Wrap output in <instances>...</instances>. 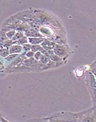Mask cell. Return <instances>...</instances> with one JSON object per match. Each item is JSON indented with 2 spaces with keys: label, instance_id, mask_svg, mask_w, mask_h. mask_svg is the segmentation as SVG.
<instances>
[{
  "label": "cell",
  "instance_id": "1",
  "mask_svg": "<svg viewBox=\"0 0 96 122\" xmlns=\"http://www.w3.org/2000/svg\"><path fill=\"white\" fill-rule=\"evenodd\" d=\"M78 112L70 111H60L53 113L46 117L49 122H77Z\"/></svg>",
  "mask_w": 96,
  "mask_h": 122
},
{
  "label": "cell",
  "instance_id": "2",
  "mask_svg": "<svg viewBox=\"0 0 96 122\" xmlns=\"http://www.w3.org/2000/svg\"><path fill=\"white\" fill-rule=\"evenodd\" d=\"M85 79L87 90L90 96L91 101L92 102L93 107H96V75H93L92 73L86 71L85 75Z\"/></svg>",
  "mask_w": 96,
  "mask_h": 122
},
{
  "label": "cell",
  "instance_id": "3",
  "mask_svg": "<svg viewBox=\"0 0 96 122\" xmlns=\"http://www.w3.org/2000/svg\"><path fill=\"white\" fill-rule=\"evenodd\" d=\"M77 122H96V107H91L87 110L78 112Z\"/></svg>",
  "mask_w": 96,
  "mask_h": 122
},
{
  "label": "cell",
  "instance_id": "4",
  "mask_svg": "<svg viewBox=\"0 0 96 122\" xmlns=\"http://www.w3.org/2000/svg\"><path fill=\"white\" fill-rule=\"evenodd\" d=\"M53 52L58 57L66 62V59L68 58L70 54L69 47L65 45H59L56 44L53 49Z\"/></svg>",
  "mask_w": 96,
  "mask_h": 122
},
{
  "label": "cell",
  "instance_id": "5",
  "mask_svg": "<svg viewBox=\"0 0 96 122\" xmlns=\"http://www.w3.org/2000/svg\"><path fill=\"white\" fill-rule=\"evenodd\" d=\"M24 36L27 37L28 38L29 37H42V36L41 35L40 33L36 30L33 29L32 28H29L25 30L24 32Z\"/></svg>",
  "mask_w": 96,
  "mask_h": 122
},
{
  "label": "cell",
  "instance_id": "6",
  "mask_svg": "<svg viewBox=\"0 0 96 122\" xmlns=\"http://www.w3.org/2000/svg\"><path fill=\"white\" fill-rule=\"evenodd\" d=\"M40 45L45 51H53L56 43L45 38V40Z\"/></svg>",
  "mask_w": 96,
  "mask_h": 122
},
{
  "label": "cell",
  "instance_id": "7",
  "mask_svg": "<svg viewBox=\"0 0 96 122\" xmlns=\"http://www.w3.org/2000/svg\"><path fill=\"white\" fill-rule=\"evenodd\" d=\"M9 55L10 54H21L23 53V47L21 45H13L9 48Z\"/></svg>",
  "mask_w": 96,
  "mask_h": 122
},
{
  "label": "cell",
  "instance_id": "8",
  "mask_svg": "<svg viewBox=\"0 0 96 122\" xmlns=\"http://www.w3.org/2000/svg\"><path fill=\"white\" fill-rule=\"evenodd\" d=\"M45 37H29L28 38L29 44L30 45H40L43 41Z\"/></svg>",
  "mask_w": 96,
  "mask_h": 122
},
{
  "label": "cell",
  "instance_id": "9",
  "mask_svg": "<svg viewBox=\"0 0 96 122\" xmlns=\"http://www.w3.org/2000/svg\"><path fill=\"white\" fill-rule=\"evenodd\" d=\"M29 44V41H28V38L27 37L24 36L23 37H22L18 40L16 41H14V45H18L23 46L24 45L28 44Z\"/></svg>",
  "mask_w": 96,
  "mask_h": 122
},
{
  "label": "cell",
  "instance_id": "10",
  "mask_svg": "<svg viewBox=\"0 0 96 122\" xmlns=\"http://www.w3.org/2000/svg\"><path fill=\"white\" fill-rule=\"evenodd\" d=\"M30 51L33 52L34 53H36L37 52H40L42 53H43L44 52V49L42 48V47L41 46V45H30Z\"/></svg>",
  "mask_w": 96,
  "mask_h": 122
},
{
  "label": "cell",
  "instance_id": "11",
  "mask_svg": "<svg viewBox=\"0 0 96 122\" xmlns=\"http://www.w3.org/2000/svg\"><path fill=\"white\" fill-rule=\"evenodd\" d=\"M20 54H10V55H9L6 57L4 58V60L6 62H8V63H12L14 60H15L18 57V56H19Z\"/></svg>",
  "mask_w": 96,
  "mask_h": 122
},
{
  "label": "cell",
  "instance_id": "12",
  "mask_svg": "<svg viewBox=\"0 0 96 122\" xmlns=\"http://www.w3.org/2000/svg\"><path fill=\"white\" fill-rule=\"evenodd\" d=\"M25 122H49V120L46 118L44 117H34L30 119H28Z\"/></svg>",
  "mask_w": 96,
  "mask_h": 122
},
{
  "label": "cell",
  "instance_id": "13",
  "mask_svg": "<svg viewBox=\"0 0 96 122\" xmlns=\"http://www.w3.org/2000/svg\"><path fill=\"white\" fill-rule=\"evenodd\" d=\"M8 39L6 37L5 35V32L2 30H0V48L2 47V45L5 41L7 40Z\"/></svg>",
  "mask_w": 96,
  "mask_h": 122
},
{
  "label": "cell",
  "instance_id": "14",
  "mask_svg": "<svg viewBox=\"0 0 96 122\" xmlns=\"http://www.w3.org/2000/svg\"><path fill=\"white\" fill-rule=\"evenodd\" d=\"M9 55V49L6 48H0V56L2 58L6 57Z\"/></svg>",
  "mask_w": 96,
  "mask_h": 122
},
{
  "label": "cell",
  "instance_id": "15",
  "mask_svg": "<svg viewBox=\"0 0 96 122\" xmlns=\"http://www.w3.org/2000/svg\"><path fill=\"white\" fill-rule=\"evenodd\" d=\"M24 36V34L23 32H16L15 35L14 36L13 39H12V40L13 41H16L20 39H21L22 37H23Z\"/></svg>",
  "mask_w": 96,
  "mask_h": 122
},
{
  "label": "cell",
  "instance_id": "16",
  "mask_svg": "<svg viewBox=\"0 0 96 122\" xmlns=\"http://www.w3.org/2000/svg\"><path fill=\"white\" fill-rule=\"evenodd\" d=\"M15 33H16V31L15 30H10L5 32V35L8 39L12 40L15 35Z\"/></svg>",
  "mask_w": 96,
  "mask_h": 122
},
{
  "label": "cell",
  "instance_id": "17",
  "mask_svg": "<svg viewBox=\"0 0 96 122\" xmlns=\"http://www.w3.org/2000/svg\"><path fill=\"white\" fill-rule=\"evenodd\" d=\"M42 54L41 52H37L36 53H34V55L33 58L34 59L36 60L37 61H39V60H40L41 57L42 56Z\"/></svg>",
  "mask_w": 96,
  "mask_h": 122
},
{
  "label": "cell",
  "instance_id": "18",
  "mask_svg": "<svg viewBox=\"0 0 96 122\" xmlns=\"http://www.w3.org/2000/svg\"><path fill=\"white\" fill-rule=\"evenodd\" d=\"M34 55V53L32 52V51H29L26 52V53H25V56L27 59H30V58L33 57Z\"/></svg>",
  "mask_w": 96,
  "mask_h": 122
},
{
  "label": "cell",
  "instance_id": "19",
  "mask_svg": "<svg viewBox=\"0 0 96 122\" xmlns=\"http://www.w3.org/2000/svg\"><path fill=\"white\" fill-rule=\"evenodd\" d=\"M22 47H23V53H26V52H28V51H30V44H29L23 45Z\"/></svg>",
  "mask_w": 96,
  "mask_h": 122
},
{
  "label": "cell",
  "instance_id": "20",
  "mask_svg": "<svg viewBox=\"0 0 96 122\" xmlns=\"http://www.w3.org/2000/svg\"><path fill=\"white\" fill-rule=\"evenodd\" d=\"M5 66L4 64L0 60V73H4V71H5Z\"/></svg>",
  "mask_w": 96,
  "mask_h": 122
},
{
  "label": "cell",
  "instance_id": "21",
  "mask_svg": "<svg viewBox=\"0 0 96 122\" xmlns=\"http://www.w3.org/2000/svg\"><path fill=\"white\" fill-rule=\"evenodd\" d=\"M0 121L1 122H10L9 121H8V120H6V119H5L4 117H3L2 116V117H1V119H0Z\"/></svg>",
  "mask_w": 96,
  "mask_h": 122
},
{
  "label": "cell",
  "instance_id": "22",
  "mask_svg": "<svg viewBox=\"0 0 96 122\" xmlns=\"http://www.w3.org/2000/svg\"><path fill=\"white\" fill-rule=\"evenodd\" d=\"M1 116H2V115H1V112H0V117H1Z\"/></svg>",
  "mask_w": 96,
  "mask_h": 122
},
{
  "label": "cell",
  "instance_id": "23",
  "mask_svg": "<svg viewBox=\"0 0 96 122\" xmlns=\"http://www.w3.org/2000/svg\"><path fill=\"white\" fill-rule=\"evenodd\" d=\"M0 122H1V121H0Z\"/></svg>",
  "mask_w": 96,
  "mask_h": 122
}]
</instances>
